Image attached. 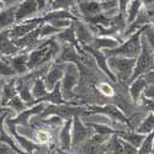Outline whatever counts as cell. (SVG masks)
I'll use <instances>...</instances> for the list:
<instances>
[{
  "label": "cell",
  "mask_w": 154,
  "mask_h": 154,
  "mask_svg": "<svg viewBox=\"0 0 154 154\" xmlns=\"http://www.w3.org/2000/svg\"><path fill=\"white\" fill-rule=\"evenodd\" d=\"M59 53V45L56 37H52L51 40L41 42L35 49L29 52V72L36 68L43 67L48 64L52 59L57 57Z\"/></svg>",
  "instance_id": "obj_1"
},
{
  "label": "cell",
  "mask_w": 154,
  "mask_h": 154,
  "mask_svg": "<svg viewBox=\"0 0 154 154\" xmlns=\"http://www.w3.org/2000/svg\"><path fill=\"white\" fill-rule=\"evenodd\" d=\"M144 27L139 29L128 38L123 40L116 48L105 49V51H102V52L105 53L106 57L120 56V57H127V58H137L140 52V36H142V33L144 31Z\"/></svg>",
  "instance_id": "obj_2"
},
{
  "label": "cell",
  "mask_w": 154,
  "mask_h": 154,
  "mask_svg": "<svg viewBox=\"0 0 154 154\" xmlns=\"http://www.w3.org/2000/svg\"><path fill=\"white\" fill-rule=\"evenodd\" d=\"M107 64L110 70L120 82H130L136 66V58H127L120 56L107 57Z\"/></svg>",
  "instance_id": "obj_3"
},
{
  "label": "cell",
  "mask_w": 154,
  "mask_h": 154,
  "mask_svg": "<svg viewBox=\"0 0 154 154\" xmlns=\"http://www.w3.org/2000/svg\"><path fill=\"white\" fill-rule=\"evenodd\" d=\"M154 54L152 52L150 47L148 46L146 38L143 37V35L140 36V52L138 54V57L136 58V66L133 69V74L131 76V80L138 78V76H143L144 74H147L148 72L154 69Z\"/></svg>",
  "instance_id": "obj_4"
},
{
  "label": "cell",
  "mask_w": 154,
  "mask_h": 154,
  "mask_svg": "<svg viewBox=\"0 0 154 154\" xmlns=\"http://www.w3.org/2000/svg\"><path fill=\"white\" fill-rule=\"evenodd\" d=\"M86 112V107L74 106L73 104H63V105H51L47 104L46 109L41 112L40 119H47L48 116H58L63 121L73 119L74 116H83Z\"/></svg>",
  "instance_id": "obj_5"
},
{
  "label": "cell",
  "mask_w": 154,
  "mask_h": 154,
  "mask_svg": "<svg viewBox=\"0 0 154 154\" xmlns=\"http://www.w3.org/2000/svg\"><path fill=\"white\" fill-rule=\"evenodd\" d=\"M79 67L74 63L64 64V75L60 80V90L62 95L67 101L74 99V88L79 82Z\"/></svg>",
  "instance_id": "obj_6"
},
{
  "label": "cell",
  "mask_w": 154,
  "mask_h": 154,
  "mask_svg": "<svg viewBox=\"0 0 154 154\" xmlns=\"http://www.w3.org/2000/svg\"><path fill=\"white\" fill-rule=\"evenodd\" d=\"M94 134L90 126L83 122L82 116H74L72 122V149L80 147L85 140Z\"/></svg>",
  "instance_id": "obj_7"
},
{
  "label": "cell",
  "mask_w": 154,
  "mask_h": 154,
  "mask_svg": "<svg viewBox=\"0 0 154 154\" xmlns=\"http://www.w3.org/2000/svg\"><path fill=\"white\" fill-rule=\"evenodd\" d=\"M88 113H99V115H104L105 117H109L111 121H116V122H121L126 126H128L130 130H132V126L130 123V120L126 117V115L115 105H104V106H89L86 107V112L85 115ZM83 115V116H85Z\"/></svg>",
  "instance_id": "obj_8"
},
{
  "label": "cell",
  "mask_w": 154,
  "mask_h": 154,
  "mask_svg": "<svg viewBox=\"0 0 154 154\" xmlns=\"http://www.w3.org/2000/svg\"><path fill=\"white\" fill-rule=\"evenodd\" d=\"M38 12H40V8H38L36 0H22L20 4L16 5L15 23L37 17Z\"/></svg>",
  "instance_id": "obj_9"
},
{
  "label": "cell",
  "mask_w": 154,
  "mask_h": 154,
  "mask_svg": "<svg viewBox=\"0 0 154 154\" xmlns=\"http://www.w3.org/2000/svg\"><path fill=\"white\" fill-rule=\"evenodd\" d=\"M42 22H43L42 21V16H37V17L26 20V21H23V22L14 23L10 27V37L12 38V40H17V38H21L25 35H27L29 32H31L32 30L37 29Z\"/></svg>",
  "instance_id": "obj_10"
},
{
  "label": "cell",
  "mask_w": 154,
  "mask_h": 154,
  "mask_svg": "<svg viewBox=\"0 0 154 154\" xmlns=\"http://www.w3.org/2000/svg\"><path fill=\"white\" fill-rule=\"evenodd\" d=\"M46 106H47L46 102H38V104H36L31 107H27L22 112L17 113L15 117H11V121L14 122L16 126H21V127L27 128V127H30L31 117L37 116V115H41V112L46 109Z\"/></svg>",
  "instance_id": "obj_11"
},
{
  "label": "cell",
  "mask_w": 154,
  "mask_h": 154,
  "mask_svg": "<svg viewBox=\"0 0 154 154\" xmlns=\"http://www.w3.org/2000/svg\"><path fill=\"white\" fill-rule=\"evenodd\" d=\"M82 48H83V49H85V52H88V53L90 54L91 57H94V58H95L96 64L99 66V68L106 74V76H109V78H110L112 82H117L116 76L113 75V73H112V72L110 70V68H109V64H107V57L105 56V53L102 52V51H100V49H95V48H93L91 46H89V45L82 46Z\"/></svg>",
  "instance_id": "obj_12"
},
{
  "label": "cell",
  "mask_w": 154,
  "mask_h": 154,
  "mask_svg": "<svg viewBox=\"0 0 154 154\" xmlns=\"http://www.w3.org/2000/svg\"><path fill=\"white\" fill-rule=\"evenodd\" d=\"M4 59L15 70L16 75H25L29 73V52H20L11 57H4Z\"/></svg>",
  "instance_id": "obj_13"
},
{
  "label": "cell",
  "mask_w": 154,
  "mask_h": 154,
  "mask_svg": "<svg viewBox=\"0 0 154 154\" xmlns=\"http://www.w3.org/2000/svg\"><path fill=\"white\" fill-rule=\"evenodd\" d=\"M64 64L66 63H54L49 67V69L47 70V73L43 75V80L45 84L48 89V91H51L52 89L56 86V84H58L63 75H64Z\"/></svg>",
  "instance_id": "obj_14"
},
{
  "label": "cell",
  "mask_w": 154,
  "mask_h": 154,
  "mask_svg": "<svg viewBox=\"0 0 154 154\" xmlns=\"http://www.w3.org/2000/svg\"><path fill=\"white\" fill-rule=\"evenodd\" d=\"M21 51L15 46L10 37V29L0 31V56L2 57H11L20 53Z\"/></svg>",
  "instance_id": "obj_15"
},
{
  "label": "cell",
  "mask_w": 154,
  "mask_h": 154,
  "mask_svg": "<svg viewBox=\"0 0 154 154\" xmlns=\"http://www.w3.org/2000/svg\"><path fill=\"white\" fill-rule=\"evenodd\" d=\"M74 27H75V35H76V40H78L80 46H85V45H90L91 41L95 38L94 32L90 30L89 25L85 22H79L74 21Z\"/></svg>",
  "instance_id": "obj_16"
},
{
  "label": "cell",
  "mask_w": 154,
  "mask_h": 154,
  "mask_svg": "<svg viewBox=\"0 0 154 154\" xmlns=\"http://www.w3.org/2000/svg\"><path fill=\"white\" fill-rule=\"evenodd\" d=\"M72 122L73 119L64 121L58 134L59 147L63 152H69L72 149Z\"/></svg>",
  "instance_id": "obj_17"
},
{
  "label": "cell",
  "mask_w": 154,
  "mask_h": 154,
  "mask_svg": "<svg viewBox=\"0 0 154 154\" xmlns=\"http://www.w3.org/2000/svg\"><path fill=\"white\" fill-rule=\"evenodd\" d=\"M130 88H128V91H130V96L132 99V101L134 104H139L140 97L143 96V93L146 90V88L148 86L147 80L144 79V76H138V78L133 79L132 82H130Z\"/></svg>",
  "instance_id": "obj_18"
},
{
  "label": "cell",
  "mask_w": 154,
  "mask_h": 154,
  "mask_svg": "<svg viewBox=\"0 0 154 154\" xmlns=\"http://www.w3.org/2000/svg\"><path fill=\"white\" fill-rule=\"evenodd\" d=\"M78 9H79V14H80L83 20L84 19H89V17H93L95 15H99L100 12H102L99 0L80 2V3H78Z\"/></svg>",
  "instance_id": "obj_19"
},
{
  "label": "cell",
  "mask_w": 154,
  "mask_h": 154,
  "mask_svg": "<svg viewBox=\"0 0 154 154\" xmlns=\"http://www.w3.org/2000/svg\"><path fill=\"white\" fill-rule=\"evenodd\" d=\"M122 42L121 38L116 37H109V36H95V38L91 41L89 46H91L95 49L105 51V49H112L116 48L120 43Z\"/></svg>",
  "instance_id": "obj_20"
},
{
  "label": "cell",
  "mask_w": 154,
  "mask_h": 154,
  "mask_svg": "<svg viewBox=\"0 0 154 154\" xmlns=\"http://www.w3.org/2000/svg\"><path fill=\"white\" fill-rule=\"evenodd\" d=\"M17 95V88H16V76L14 78H8V80H5L3 90H2V97H0V105L5 106L6 104Z\"/></svg>",
  "instance_id": "obj_21"
},
{
  "label": "cell",
  "mask_w": 154,
  "mask_h": 154,
  "mask_svg": "<svg viewBox=\"0 0 154 154\" xmlns=\"http://www.w3.org/2000/svg\"><path fill=\"white\" fill-rule=\"evenodd\" d=\"M56 37V40L58 42H64V43H69L74 47H76L78 49H82V46L79 45L78 40H76V35H75V27H74V22L70 25L69 27L64 29L63 31H60Z\"/></svg>",
  "instance_id": "obj_22"
},
{
  "label": "cell",
  "mask_w": 154,
  "mask_h": 154,
  "mask_svg": "<svg viewBox=\"0 0 154 154\" xmlns=\"http://www.w3.org/2000/svg\"><path fill=\"white\" fill-rule=\"evenodd\" d=\"M15 11L16 5L5 8L0 11V31L10 29L15 23Z\"/></svg>",
  "instance_id": "obj_23"
},
{
  "label": "cell",
  "mask_w": 154,
  "mask_h": 154,
  "mask_svg": "<svg viewBox=\"0 0 154 154\" xmlns=\"http://www.w3.org/2000/svg\"><path fill=\"white\" fill-rule=\"evenodd\" d=\"M116 136L120 137L121 139L126 140V142L131 143V144L134 146L137 149L140 147V144H142V142H143V139L146 138L144 134L137 133L136 131H132V130H130V131H126V130H123V131H117V132H116Z\"/></svg>",
  "instance_id": "obj_24"
},
{
  "label": "cell",
  "mask_w": 154,
  "mask_h": 154,
  "mask_svg": "<svg viewBox=\"0 0 154 154\" xmlns=\"http://www.w3.org/2000/svg\"><path fill=\"white\" fill-rule=\"evenodd\" d=\"M31 94L36 100V104H38V101L48 94V89H47V86L45 84L43 76L42 78H37V79L33 80V83L31 85Z\"/></svg>",
  "instance_id": "obj_25"
},
{
  "label": "cell",
  "mask_w": 154,
  "mask_h": 154,
  "mask_svg": "<svg viewBox=\"0 0 154 154\" xmlns=\"http://www.w3.org/2000/svg\"><path fill=\"white\" fill-rule=\"evenodd\" d=\"M142 8H143V4H142L140 0H132V2L128 4V6L126 9V14H125V19H126V25H127V26L136 20V17L139 14V11L142 10Z\"/></svg>",
  "instance_id": "obj_26"
},
{
  "label": "cell",
  "mask_w": 154,
  "mask_h": 154,
  "mask_svg": "<svg viewBox=\"0 0 154 154\" xmlns=\"http://www.w3.org/2000/svg\"><path fill=\"white\" fill-rule=\"evenodd\" d=\"M154 131V113L149 112L148 116L140 122V125L138 126V128L136 130L137 133H140V134H149L150 132Z\"/></svg>",
  "instance_id": "obj_27"
},
{
  "label": "cell",
  "mask_w": 154,
  "mask_h": 154,
  "mask_svg": "<svg viewBox=\"0 0 154 154\" xmlns=\"http://www.w3.org/2000/svg\"><path fill=\"white\" fill-rule=\"evenodd\" d=\"M78 5V0H54L48 6L49 10H72Z\"/></svg>",
  "instance_id": "obj_28"
},
{
  "label": "cell",
  "mask_w": 154,
  "mask_h": 154,
  "mask_svg": "<svg viewBox=\"0 0 154 154\" xmlns=\"http://www.w3.org/2000/svg\"><path fill=\"white\" fill-rule=\"evenodd\" d=\"M60 32V30L56 29L54 26H52L49 22H42L40 26V37L41 40L45 38H52L54 36H57Z\"/></svg>",
  "instance_id": "obj_29"
},
{
  "label": "cell",
  "mask_w": 154,
  "mask_h": 154,
  "mask_svg": "<svg viewBox=\"0 0 154 154\" xmlns=\"http://www.w3.org/2000/svg\"><path fill=\"white\" fill-rule=\"evenodd\" d=\"M51 138H52V134L49 133V131L45 130V128H38V130L35 131L33 136H32V140L36 142L37 144H47Z\"/></svg>",
  "instance_id": "obj_30"
},
{
  "label": "cell",
  "mask_w": 154,
  "mask_h": 154,
  "mask_svg": "<svg viewBox=\"0 0 154 154\" xmlns=\"http://www.w3.org/2000/svg\"><path fill=\"white\" fill-rule=\"evenodd\" d=\"M6 107L8 109H10L12 112H15L16 115L17 113H20V112H22L23 110H26L27 109V106H26V104L21 100V97L19 96V95H16L15 97H12L8 104H6Z\"/></svg>",
  "instance_id": "obj_31"
},
{
  "label": "cell",
  "mask_w": 154,
  "mask_h": 154,
  "mask_svg": "<svg viewBox=\"0 0 154 154\" xmlns=\"http://www.w3.org/2000/svg\"><path fill=\"white\" fill-rule=\"evenodd\" d=\"M101 146L96 144L94 140H91V138H89L79 147L80 148V154H99V148Z\"/></svg>",
  "instance_id": "obj_32"
},
{
  "label": "cell",
  "mask_w": 154,
  "mask_h": 154,
  "mask_svg": "<svg viewBox=\"0 0 154 154\" xmlns=\"http://www.w3.org/2000/svg\"><path fill=\"white\" fill-rule=\"evenodd\" d=\"M0 76L2 78H14V76H17L15 70L9 66L8 62L2 56H0Z\"/></svg>",
  "instance_id": "obj_33"
},
{
  "label": "cell",
  "mask_w": 154,
  "mask_h": 154,
  "mask_svg": "<svg viewBox=\"0 0 154 154\" xmlns=\"http://www.w3.org/2000/svg\"><path fill=\"white\" fill-rule=\"evenodd\" d=\"M97 89H99V91L106 96V97H112L115 95V90H113V86L111 84H109L107 82H101L97 84Z\"/></svg>",
  "instance_id": "obj_34"
},
{
  "label": "cell",
  "mask_w": 154,
  "mask_h": 154,
  "mask_svg": "<svg viewBox=\"0 0 154 154\" xmlns=\"http://www.w3.org/2000/svg\"><path fill=\"white\" fill-rule=\"evenodd\" d=\"M143 37L146 38V41L148 43V46L150 47L152 52L154 54V30L152 29V25H148V26L144 27V31H143Z\"/></svg>",
  "instance_id": "obj_35"
},
{
  "label": "cell",
  "mask_w": 154,
  "mask_h": 154,
  "mask_svg": "<svg viewBox=\"0 0 154 154\" xmlns=\"http://www.w3.org/2000/svg\"><path fill=\"white\" fill-rule=\"evenodd\" d=\"M73 22H74V21H72V20H66V19H63V20H52V21H49V23L52 25V26H54L56 29H58V30H60V31H63L64 29L69 27Z\"/></svg>",
  "instance_id": "obj_36"
},
{
  "label": "cell",
  "mask_w": 154,
  "mask_h": 154,
  "mask_svg": "<svg viewBox=\"0 0 154 154\" xmlns=\"http://www.w3.org/2000/svg\"><path fill=\"white\" fill-rule=\"evenodd\" d=\"M139 104L142 105V106H143L146 110H148L149 112L154 113V100H153V99H148V97L142 96V97H140Z\"/></svg>",
  "instance_id": "obj_37"
},
{
  "label": "cell",
  "mask_w": 154,
  "mask_h": 154,
  "mask_svg": "<svg viewBox=\"0 0 154 154\" xmlns=\"http://www.w3.org/2000/svg\"><path fill=\"white\" fill-rule=\"evenodd\" d=\"M0 154H20V153L16 152L10 144L5 142H0Z\"/></svg>",
  "instance_id": "obj_38"
},
{
  "label": "cell",
  "mask_w": 154,
  "mask_h": 154,
  "mask_svg": "<svg viewBox=\"0 0 154 154\" xmlns=\"http://www.w3.org/2000/svg\"><path fill=\"white\" fill-rule=\"evenodd\" d=\"M117 2H119V12H120L122 16H125L126 9H127L128 4H130L132 0H117Z\"/></svg>",
  "instance_id": "obj_39"
},
{
  "label": "cell",
  "mask_w": 154,
  "mask_h": 154,
  "mask_svg": "<svg viewBox=\"0 0 154 154\" xmlns=\"http://www.w3.org/2000/svg\"><path fill=\"white\" fill-rule=\"evenodd\" d=\"M143 96L154 100V84H148V86L146 88V90L143 93Z\"/></svg>",
  "instance_id": "obj_40"
},
{
  "label": "cell",
  "mask_w": 154,
  "mask_h": 154,
  "mask_svg": "<svg viewBox=\"0 0 154 154\" xmlns=\"http://www.w3.org/2000/svg\"><path fill=\"white\" fill-rule=\"evenodd\" d=\"M6 8H9V6H15V5H17V4H20L22 0H0Z\"/></svg>",
  "instance_id": "obj_41"
},
{
  "label": "cell",
  "mask_w": 154,
  "mask_h": 154,
  "mask_svg": "<svg viewBox=\"0 0 154 154\" xmlns=\"http://www.w3.org/2000/svg\"><path fill=\"white\" fill-rule=\"evenodd\" d=\"M143 76H144V79L147 80L148 84H154V69L150 70V72H148V73L144 74Z\"/></svg>",
  "instance_id": "obj_42"
},
{
  "label": "cell",
  "mask_w": 154,
  "mask_h": 154,
  "mask_svg": "<svg viewBox=\"0 0 154 154\" xmlns=\"http://www.w3.org/2000/svg\"><path fill=\"white\" fill-rule=\"evenodd\" d=\"M140 2L143 4V8H146V9L154 6V0H140Z\"/></svg>",
  "instance_id": "obj_43"
},
{
  "label": "cell",
  "mask_w": 154,
  "mask_h": 154,
  "mask_svg": "<svg viewBox=\"0 0 154 154\" xmlns=\"http://www.w3.org/2000/svg\"><path fill=\"white\" fill-rule=\"evenodd\" d=\"M5 80H6V79H4V78H2V76H0V97H2V90H3V86H4Z\"/></svg>",
  "instance_id": "obj_44"
},
{
  "label": "cell",
  "mask_w": 154,
  "mask_h": 154,
  "mask_svg": "<svg viewBox=\"0 0 154 154\" xmlns=\"http://www.w3.org/2000/svg\"><path fill=\"white\" fill-rule=\"evenodd\" d=\"M9 110H10V109H8V107H5V106H2V105H0V116H2L4 112L9 111Z\"/></svg>",
  "instance_id": "obj_45"
},
{
  "label": "cell",
  "mask_w": 154,
  "mask_h": 154,
  "mask_svg": "<svg viewBox=\"0 0 154 154\" xmlns=\"http://www.w3.org/2000/svg\"><path fill=\"white\" fill-rule=\"evenodd\" d=\"M5 8H6V6H5V5H4V4H3L2 2H0V11H2L3 9H5Z\"/></svg>",
  "instance_id": "obj_46"
},
{
  "label": "cell",
  "mask_w": 154,
  "mask_h": 154,
  "mask_svg": "<svg viewBox=\"0 0 154 154\" xmlns=\"http://www.w3.org/2000/svg\"><path fill=\"white\" fill-rule=\"evenodd\" d=\"M53 2H54V0H47V3H48V6H49V5H51V4H52V3H53Z\"/></svg>",
  "instance_id": "obj_47"
},
{
  "label": "cell",
  "mask_w": 154,
  "mask_h": 154,
  "mask_svg": "<svg viewBox=\"0 0 154 154\" xmlns=\"http://www.w3.org/2000/svg\"><path fill=\"white\" fill-rule=\"evenodd\" d=\"M152 154H154V138H153V153Z\"/></svg>",
  "instance_id": "obj_48"
},
{
  "label": "cell",
  "mask_w": 154,
  "mask_h": 154,
  "mask_svg": "<svg viewBox=\"0 0 154 154\" xmlns=\"http://www.w3.org/2000/svg\"><path fill=\"white\" fill-rule=\"evenodd\" d=\"M152 29H153V30H154V22H153V23H152Z\"/></svg>",
  "instance_id": "obj_49"
},
{
  "label": "cell",
  "mask_w": 154,
  "mask_h": 154,
  "mask_svg": "<svg viewBox=\"0 0 154 154\" xmlns=\"http://www.w3.org/2000/svg\"><path fill=\"white\" fill-rule=\"evenodd\" d=\"M99 2H102V0H99Z\"/></svg>",
  "instance_id": "obj_50"
}]
</instances>
